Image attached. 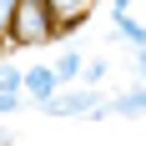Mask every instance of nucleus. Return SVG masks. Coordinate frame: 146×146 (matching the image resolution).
Here are the masks:
<instances>
[{"mask_svg":"<svg viewBox=\"0 0 146 146\" xmlns=\"http://www.w3.org/2000/svg\"><path fill=\"white\" fill-rule=\"evenodd\" d=\"M60 86H66V81L56 76V66H50V60H40V66H25V101H30V106H40L45 96H56Z\"/></svg>","mask_w":146,"mask_h":146,"instance_id":"nucleus-5","label":"nucleus"},{"mask_svg":"<svg viewBox=\"0 0 146 146\" xmlns=\"http://www.w3.org/2000/svg\"><path fill=\"white\" fill-rule=\"evenodd\" d=\"M66 40L56 25V15L45 0H20V10H15V25H10V50H40V45H56Z\"/></svg>","mask_w":146,"mask_h":146,"instance_id":"nucleus-2","label":"nucleus"},{"mask_svg":"<svg viewBox=\"0 0 146 146\" xmlns=\"http://www.w3.org/2000/svg\"><path fill=\"white\" fill-rule=\"evenodd\" d=\"M50 66H56V76H60V81H81V66H86V56H81L76 45L56 40V50H50Z\"/></svg>","mask_w":146,"mask_h":146,"instance_id":"nucleus-7","label":"nucleus"},{"mask_svg":"<svg viewBox=\"0 0 146 146\" xmlns=\"http://www.w3.org/2000/svg\"><path fill=\"white\" fill-rule=\"evenodd\" d=\"M106 71H111V66H106L101 56H91L86 66H81V81H86V86H101V81H106Z\"/></svg>","mask_w":146,"mask_h":146,"instance_id":"nucleus-10","label":"nucleus"},{"mask_svg":"<svg viewBox=\"0 0 146 146\" xmlns=\"http://www.w3.org/2000/svg\"><path fill=\"white\" fill-rule=\"evenodd\" d=\"M0 91L5 96H25V66H15L10 56H0Z\"/></svg>","mask_w":146,"mask_h":146,"instance_id":"nucleus-8","label":"nucleus"},{"mask_svg":"<svg viewBox=\"0 0 146 146\" xmlns=\"http://www.w3.org/2000/svg\"><path fill=\"white\" fill-rule=\"evenodd\" d=\"M20 106H25V96H5V91H0V116H15Z\"/></svg>","mask_w":146,"mask_h":146,"instance_id":"nucleus-12","label":"nucleus"},{"mask_svg":"<svg viewBox=\"0 0 146 146\" xmlns=\"http://www.w3.org/2000/svg\"><path fill=\"white\" fill-rule=\"evenodd\" d=\"M111 116H121V121H146V81H131L121 96H111Z\"/></svg>","mask_w":146,"mask_h":146,"instance_id":"nucleus-6","label":"nucleus"},{"mask_svg":"<svg viewBox=\"0 0 146 146\" xmlns=\"http://www.w3.org/2000/svg\"><path fill=\"white\" fill-rule=\"evenodd\" d=\"M15 10H20V0H0V56H10V25H15Z\"/></svg>","mask_w":146,"mask_h":146,"instance_id":"nucleus-9","label":"nucleus"},{"mask_svg":"<svg viewBox=\"0 0 146 146\" xmlns=\"http://www.w3.org/2000/svg\"><path fill=\"white\" fill-rule=\"evenodd\" d=\"M106 10H111V25H116V40L126 45V50H136V45H146V25L131 15V0H106Z\"/></svg>","mask_w":146,"mask_h":146,"instance_id":"nucleus-3","label":"nucleus"},{"mask_svg":"<svg viewBox=\"0 0 146 146\" xmlns=\"http://www.w3.org/2000/svg\"><path fill=\"white\" fill-rule=\"evenodd\" d=\"M35 111L45 121H111V96H101V86H86V81H66Z\"/></svg>","mask_w":146,"mask_h":146,"instance_id":"nucleus-1","label":"nucleus"},{"mask_svg":"<svg viewBox=\"0 0 146 146\" xmlns=\"http://www.w3.org/2000/svg\"><path fill=\"white\" fill-rule=\"evenodd\" d=\"M131 81H146V45L131 50Z\"/></svg>","mask_w":146,"mask_h":146,"instance_id":"nucleus-11","label":"nucleus"},{"mask_svg":"<svg viewBox=\"0 0 146 146\" xmlns=\"http://www.w3.org/2000/svg\"><path fill=\"white\" fill-rule=\"evenodd\" d=\"M45 5H50V15H56V25H60V35L71 40L76 30H81V25L91 20V10H96L101 0H45Z\"/></svg>","mask_w":146,"mask_h":146,"instance_id":"nucleus-4","label":"nucleus"}]
</instances>
